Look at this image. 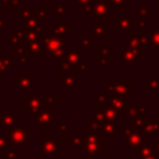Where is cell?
I'll return each mask as SVG.
<instances>
[{
	"label": "cell",
	"instance_id": "7a4b0ae2",
	"mask_svg": "<svg viewBox=\"0 0 159 159\" xmlns=\"http://www.w3.org/2000/svg\"><path fill=\"white\" fill-rule=\"evenodd\" d=\"M153 34V43H155L157 46H159V29H155V31H150Z\"/></svg>",
	"mask_w": 159,
	"mask_h": 159
},
{
	"label": "cell",
	"instance_id": "6da1fadb",
	"mask_svg": "<svg viewBox=\"0 0 159 159\" xmlns=\"http://www.w3.org/2000/svg\"><path fill=\"white\" fill-rule=\"evenodd\" d=\"M96 14H99V12H106L108 14V7H107V4H103V2H96Z\"/></svg>",
	"mask_w": 159,
	"mask_h": 159
},
{
	"label": "cell",
	"instance_id": "277c9868",
	"mask_svg": "<svg viewBox=\"0 0 159 159\" xmlns=\"http://www.w3.org/2000/svg\"><path fill=\"white\" fill-rule=\"evenodd\" d=\"M39 50H40V47H39L37 43H36V45H31V51H32V52H36L37 55H40V51H39Z\"/></svg>",
	"mask_w": 159,
	"mask_h": 159
},
{
	"label": "cell",
	"instance_id": "3957f363",
	"mask_svg": "<svg viewBox=\"0 0 159 159\" xmlns=\"http://www.w3.org/2000/svg\"><path fill=\"white\" fill-rule=\"evenodd\" d=\"M125 60L124 61H135V55L134 53H132L130 51H127V53H125V57H124Z\"/></svg>",
	"mask_w": 159,
	"mask_h": 159
}]
</instances>
